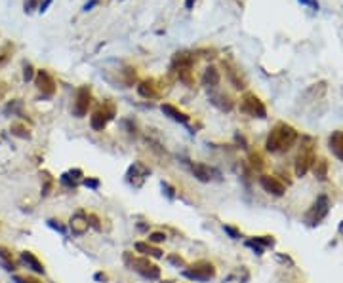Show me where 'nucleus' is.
<instances>
[{
  "instance_id": "36",
  "label": "nucleus",
  "mask_w": 343,
  "mask_h": 283,
  "mask_svg": "<svg viewBox=\"0 0 343 283\" xmlns=\"http://www.w3.org/2000/svg\"><path fill=\"white\" fill-rule=\"evenodd\" d=\"M299 2H303V4H309V6H313V8H319L317 0H299Z\"/></svg>"
},
{
  "instance_id": "24",
  "label": "nucleus",
  "mask_w": 343,
  "mask_h": 283,
  "mask_svg": "<svg viewBox=\"0 0 343 283\" xmlns=\"http://www.w3.org/2000/svg\"><path fill=\"white\" fill-rule=\"evenodd\" d=\"M14 282L16 283H40V280L31 278V276H14Z\"/></svg>"
},
{
  "instance_id": "17",
  "label": "nucleus",
  "mask_w": 343,
  "mask_h": 283,
  "mask_svg": "<svg viewBox=\"0 0 343 283\" xmlns=\"http://www.w3.org/2000/svg\"><path fill=\"white\" fill-rule=\"evenodd\" d=\"M137 91H139V95L145 97V99H155V97H159V89L155 86V80H143V82L137 86Z\"/></svg>"
},
{
  "instance_id": "33",
  "label": "nucleus",
  "mask_w": 343,
  "mask_h": 283,
  "mask_svg": "<svg viewBox=\"0 0 343 283\" xmlns=\"http://www.w3.org/2000/svg\"><path fill=\"white\" fill-rule=\"evenodd\" d=\"M69 175H71V177H72V179H74L76 183H78V181H80V179L84 177V173H82L80 169H71V171H69Z\"/></svg>"
},
{
  "instance_id": "6",
  "label": "nucleus",
  "mask_w": 343,
  "mask_h": 283,
  "mask_svg": "<svg viewBox=\"0 0 343 283\" xmlns=\"http://www.w3.org/2000/svg\"><path fill=\"white\" fill-rule=\"evenodd\" d=\"M240 110L248 116H253V118H265L267 116V109L265 105L259 101V97H255L253 93H246L240 101Z\"/></svg>"
},
{
  "instance_id": "27",
  "label": "nucleus",
  "mask_w": 343,
  "mask_h": 283,
  "mask_svg": "<svg viewBox=\"0 0 343 283\" xmlns=\"http://www.w3.org/2000/svg\"><path fill=\"white\" fill-rule=\"evenodd\" d=\"M168 262H170V264H174V266H178V268H180V266H185V261H183V257H180V255H170V257H168Z\"/></svg>"
},
{
  "instance_id": "9",
  "label": "nucleus",
  "mask_w": 343,
  "mask_h": 283,
  "mask_svg": "<svg viewBox=\"0 0 343 283\" xmlns=\"http://www.w3.org/2000/svg\"><path fill=\"white\" fill-rule=\"evenodd\" d=\"M88 228H90V222H88V215H84L82 211H78V213H74L71 220H69V230H71V234L72 236H84L86 232H88Z\"/></svg>"
},
{
  "instance_id": "21",
  "label": "nucleus",
  "mask_w": 343,
  "mask_h": 283,
  "mask_svg": "<svg viewBox=\"0 0 343 283\" xmlns=\"http://www.w3.org/2000/svg\"><path fill=\"white\" fill-rule=\"evenodd\" d=\"M326 169H328L326 160H319V162L315 164V175L319 177L320 181H324V179H326Z\"/></svg>"
},
{
  "instance_id": "22",
  "label": "nucleus",
  "mask_w": 343,
  "mask_h": 283,
  "mask_svg": "<svg viewBox=\"0 0 343 283\" xmlns=\"http://www.w3.org/2000/svg\"><path fill=\"white\" fill-rule=\"evenodd\" d=\"M147 241H149L151 245L162 243V241H166V234H164V232H151V234H149V238H147Z\"/></svg>"
},
{
  "instance_id": "1",
  "label": "nucleus",
  "mask_w": 343,
  "mask_h": 283,
  "mask_svg": "<svg viewBox=\"0 0 343 283\" xmlns=\"http://www.w3.org/2000/svg\"><path fill=\"white\" fill-rule=\"evenodd\" d=\"M296 139L297 133L292 126H288V124H276L273 128V131L269 133V137H267L265 147H267L269 152H286V150H290L294 147Z\"/></svg>"
},
{
  "instance_id": "13",
  "label": "nucleus",
  "mask_w": 343,
  "mask_h": 283,
  "mask_svg": "<svg viewBox=\"0 0 343 283\" xmlns=\"http://www.w3.org/2000/svg\"><path fill=\"white\" fill-rule=\"evenodd\" d=\"M160 109H162V112H164L168 118H172L174 122H180V124H187V122H189V116H187L185 112H181L180 109H176L174 105H170V103H164Z\"/></svg>"
},
{
  "instance_id": "39",
  "label": "nucleus",
  "mask_w": 343,
  "mask_h": 283,
  "mask_svg": "<svg viewBox=\"0 0 343 283\" xmlns=\"http://www.w3.org/2000/svg\"><path fill=\"white\" fill-rule=\"evenodd\" d=\"M2 61H4V55H2V53H0V63H2Z\"/></svg>"
},
{
  "instance_id": "10",
  "label": "nucleus",
  "mask_w": 343,
  "mask_h": 283,
  "mask_svg": "<svg viewBox=\"0 0 343 283\" xmlns=\"http://www.w3.org/2000/svg\"><path fill=\"white\" fill-rule=\"evenodd\" d=\"M259 184H261V188H263L265 192H269V194H273V196H282V194L286 192V186H284L276 177L263 175V177L259 179Z\"/></svg>"
},
{
  "instance_id": "28",
  "label": "nucleus",
  "mask_w": 343,
  "mask_h": 283,
  "mask_svg": "<svg viewBox=\"0 0 343 283\" xmlns=\"http://www.w3.org/2000/svg\"><path fill=\"white\" fill-rule=\"evenodd\" d=\"M88 222H90L91 228H95L97 232L101 230V224H99V217H97V215H93V213H91V215H88Z\"/></svg>"
},
{
  "instance_id": "19",
  "label": "nucleus",
  "mask_w": 343,
  "mask_h": 283,
  "mask_svg": "<svg viewBox=\"0 0 343 283\" xmlns=\"http://www.w3.org/2000/svg\"><path fill=\"white\" fill-rule=\"evenodd\" d=\"M202 80H204L206 86H212L216 87L219 84V72H217V68H214V67H208L204 70V76H202Z\"/></svg>"
},
{
  "instance_id": "2",
  "label": "nucleus",
  "mask_w": 343,
  "mask_h": 283,
  "mask_svg": "<svg viewBox=\"0 0 343 283\" xmlns=\"http://www.w3.org/2000/svg\"><path fill=\"white\" fill-rule=\"evenodd\" d=\"M124 261L134 272L143 276L145 280H159L160 278V268L157 264H153L147 257H132V253H126Z\"/></svg>"
},
{
  "instance_id": "25",
  "label": "nucleus",
  "mask_w": 343,
  "mask_h": 283,
  "mask_svg": "<svg viewBox=\"0 0 343 283\" xmlns=\"http://www.w3.org/2000/svg\"><path fill=\"white\" fill-rule=\"evenodd\" d=\"M61 183H63L65 186H69V188H74V186L78 184V183H76V181H74V179H72V177H71L69 173L61 175Z\"/></svg>"
},
{
  "instance_id": "7",
  "label": "nucleus",
  "mask_w": 343,
  "mask_h": 283,
  "mask_svg": "<svg viewBox=\"0 0 343 283\" xmlns=\"http://www.w3.org/2000/svg\"><path fill=\"white\" fill-rule=\"evenodd\" d=\"M328 209H330V200H328L326 196H319L317 198V201L311 205V209L307 211V215H305L307 224H311V226L319 224L320 220L328 215Z\"/></svg>"
},
{
  "instance_id": "4",
  "label": "nucleus",
  "mask_w": 343,
  "mask_h": 283,
  "mask_svg": "<svg viewBox=\"0 0 343 283\" xmlns=\"http://www.w3.org/2000/svg\"><path fill=\"white\" fill-rule=\"evenodd\" d=\"M114 116H116V107H114L111 101H105L103 105H99V107L95 109V112L91 114V118H90L91 130L103 131L105 130V126L113 120Z\"/></svg>"
},
{
  "instance_id": "32",
  "label": "nucleus",
  "mask_w": 343,
  "mask_h": 283,
  "mask_svg": "<svg viewBox=\"0 0 343 283\" xmlns=\"http://www.w3.org/2000/svg\"><path fill=\"white\" fill-rule=\"evenodd\" d=\"M162 190H166V196H168V198L176 196V190H174V188H172L168 183H162Z\"/></svg>"
},
{
  "instance_id": "16",
  "label": "nucleus",
  "mask_w": 343,
  "mask_h": 283,
  "mask_svg": "<svg viewBox=\"0 0 343 283\" xmlns=\"http://www.w3.org/2000/svg\"><path fill=\"white\" fill-rule=\"evenodd\" d=\"M136 251L141 253L143 257H153V259H162V251L159 247H153L149 241H137L136 243Z\"/></svg>"
},
{
  "instance_id": "18",
  "label": "nucleus",
  "mask_w": 343,
  "mask_h": 283,
  "mask_svg": "<svg viewBox=\"0 0 343 283\" xmlns=\"http://www.w3.org/2000/svg\"><path fill=\"white\" fill-rule=\"evenodd\" d=\"M149 173H151V171H149L141 162H136V164L130 167V171H128V179H130L132 183H134V179H139V184H141V181H143Z\"/></svg>"
},
{
  "instance_id": "29",
  "label": "nucleus",
  "mask_w": 343,
  "mask_h": 283,
  "mask_svg": "<svg viewBox=\"0 0 343 283\" xmlns=\"http://www.w3.org/2000/svg\"><path fill=\"white\" fill-rule=\"evenodd\" d=\"M0 261H12V253H10V249L4 247V245H0Z\"/></svg>"
},
{
  "instance_id": "20",
  "label": "nucleus",
  "mask_w": 343,
  "mask_h": 283,
  "mask_svg": "<svg viewBox=\"0 0 343 283\" xmlns=\"http://www.w3.org/2000/svg\"><path fill=\"white\" fill-rule=\"evenodd\" d=\"M10 131H12V135H16V137H19V139H29V137H31L29 130H27L25 126H21V124H14Z\"/></svg>"
},
{
  "instance_id": "38",
  "label": "nucleus",
  "mask_w": 343,
  "mask_h": 283,
  "mask_svg": "<svg viewBox=\"0 0 343 283\" xmlns=\"http://www.w3.org/2000/svg\"><path fill=\"white\" fill-rule=\"evenodd\" d=\"M185 6H187V8H193V0H187V2H185Z\"/></svg>"
},
{
  "instance_id": "23",
  "label": "nucleus",
  "mask_w": 343,
  "mask_h": 283,
  "mask_svg": "<svg viewBox=\"0 0 343 283\" xmlns=\"http://www.w3.org/2000/svg\"><path fill=\"white\" fill-rule=\"evenodd\" d=\"M48 226H50V228H54V230H57L59 234H65V232H67V228H65L59 220H55V218H48Z\"/></svg>"
},
{
  "instance_id": "3",
  "label": "nucleus",
  "mask_w": 343,
  "mask_h": 283,
  "mask_svg": "<svg viewBox=\"0 0 343 283\" xmlns=\"http://www.w3.org/2000/svg\"><path fill=\"white\" fill-rule=\"evenodd\" d=\"M183 276L187 280H193V282H210L216 278V266L208 261H199L195 262L191 268L183 270Z\"/></svg>"
},
{
  "instance_id": "12",
  "label": "nucleus",
  "mask_w": 343,
  "mask_h": 283,
  "mask_svg": "<svg viewBox=\"0 0 343 283\" xmlns=\"http://www.w3.org/2000/svg\"><path fill=\"white\" fill-rule=\"evenodd\" d=\"M315 162V156L311 152V147H307L303 152H299L296 160V175L297 177H303V175L309 171V167H311V164Z\"/></svg>"
},
{
  "instance_id": "35",
  "label": "nucleus",
  "mask_w": 343,
  "mask_h": 283,
  "mask_svg": "<svg viewBox=\"0 0 343 283\" xmlns=\"http://www.w3.org/2000/svg\"><path fill=\"white\" fill-rule=\"evenodd\" d=\"M93 278H95V282H101V283L107 282V274H103V272H97Z\"/></svg>"
},
{
  "instance_id": "8",
  "label": "nucleus",
  "mask_w": 343,
  "mask_h": 283,
  "mask_svg": "<svg viewBox=\"0 0 343 283\" xmlns=\"http://www.w3.org/2000/svg\"><path fill=\"white\" fill-rule=\"evenodd\" d=\"M35 82H36L38 91L42 93V97H52L55 93V80L48 70H38Z\"/></svg>"
},
{
  "instance_id": "30",
  "label": "nucleus",
  "mask_w": 343,
  "mask_h": 283,
  "mask_svg": "<svg viewBox=\"0 0 343 283\" xmlns=\"http://www.w3.org/2000/svg\"><path fill=\"white\" fill-rule=\"evenodd\" d=\"M82 183H84L88 188H99V181H97V179H84Z\"/></svg>"
},
{
  "instance_id": "34",
  "label": "nucleus",
  "mask_w": 343,
  "mask_h": 283,
  "mask_svg": "<svg viewBox=\"0 0 343 283\" xmlns=\"http://www.w3.org/2000/svg\"><path fill=\"white\" fill-rule=\"evenodd\" d=\"M36 6V0H25V12H33Z\"/></svg>"
},
{
  "instance_id": "26",
  "label": "nucleus",
  "mask_w": 343,
  "mask_h": 283,
  "mask_svg": "<svg viewBox=\"0 0 343 283\" xmlns=\"http://www.w3.org/2000/svg\"><path fill=\"white\" fill-rule=\"evenodd\" d=\"M223 230L227 232V234L231 236V238H233V240H240V232H238L235 226H229V224H225V226H223Z\"/></svg>"
},
{
  "instance_id": "5",
  "label": "nucleus",
  "mask_w": 343,
  "mask_h": 283,
  "mask_svg": "<svg viewBox=\"0 0 343 283\" xmlns=\"http://www.w3.org/2000/svg\"><path fill=\"white\" fill-rule=\"evenodd\" d=\"M91 105V89L88 86H82L76 89V97L72 103V116L84 118L88 114V109Z\"/></svg>"
},
{
  "instance_id": "37",
  "label": "nucleus",
  "mask_w": 343,
  "mask_h": 283,
  "mask_svg": "<svg viewBox=\"0 0 343 283\" xmlns=\"http://www.w3.org/2000/svg\"><path fill=\"white\" fill-rule=\"evenodd\" d=\"M52 0H44V2H40V12H44L46 8H48V4H50Z\"/></svg>"
},
{
  "instance_id": "15",
  "label": "nucleus",
  "mask_w": 343,
  "mask_h": 283,
  "mask_svg": "<svg viewBox=\"0 0 343 283\" xmlns=\"http://www.w3.org/2000/svg\"><path fill=\"white\" fill-rule=\"evenodd\" d=\"M330 150L338 160L343 162V131H334L330 137Z\"/></svg>"
},
{
  "instance_id": "11",
  "label": "nucleus",
  "mask_w": 343,
  "mask_h": 283,
  "mask_svg": "<svg viewBox=\"0 0 343 283\" xmlns=\"http://www.w3.org/2000/svg\"><path fill=\"white\" fill-rule=\"evenodd\" d=\"M19 262H21L25 268H29L31 272H35V274H40V276H44L46 268L44 264L38 261L31 251H23V253H19Z\"/></svg>"
},
{
  "instance_id": "31",
  "label": "nucleus",
  "mask_w": 343,
  "mask_h": 283,
  "mask_svg": "<svg viewBox=\"0 0 343 283\" xmlns=\"http://www.w3.org/2000/svg\"><path fill=\"white\" fill-rule=\"evenodd\" d=\"M23 78L29 82V80H33V67L31 65H25V70H23Z\"/></svg>"
},
{
  "instance_id": "14",
  "label": "nucleus",
  "mask_w": 343,
  "mask_h": 283,
  "mask_svg": "<svg viewBox=\"0 0 343 283\" xmlns=\"http://www.w3.org/2000/svg\"><path fill=\"white\" fill-rule=\"evenodd\" d=\"M191 169H193V175H195L200 183H210V181L214 179V169L204 166V164H199V162H197V164L191 166Z\"/></svg>"
}]
</instances>
